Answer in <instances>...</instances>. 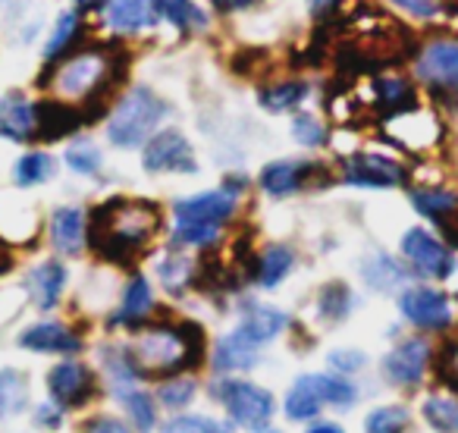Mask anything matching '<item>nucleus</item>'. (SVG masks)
<instances>
[{"instance_id":"obj_1","label":"nucleus","mask_w":458,"mask_h":433,"mask_svg":"<svg viewBox=\"0 0 458 433\" xmlns=\"http://www.w3.org/2000/svg\"><path fill=\"white\" fill-rule=\"evenodd\" d=\"M160 230V210L151 201L114 198L91 214V249L114 264H129L141 255Z\"/></svg>"},{"instance_id":"obj_2","label":"nucleus","mask_w":458,"mask_h":433,"mask_svg":"<svg viewBox=\"0 0 458 433\" xmlns=\"http://www.w3.org/2000/svg\"><path fill=\"white\" fill-rule=\"evenodd\" d=\"M129 358L139 377H176L198 368L204 355L201 327L189 324H154L135 336L129 345Z\"/></svg>"},{"instance_id":"obj_3","label":"nucleus","mask_w":458,"mask_h":433,"mask_svg":"<svg viewBox=\"0 0 458 433\" xmlns=\"http://www.w3.org/2000/svg\"><path fill=\"white\" fill-rule=\"evenodd\" d=\"M120 79V54L107 57L101 51H79L57 64L51 89L60 101H104Z\"/></svg>"},{"instance_id":"obj_4","label":"nucleus","mask_w":458,"mask_h":433,"mask_svg":"<svg viewBox=\"0 0 458 433\" xmlns=\"http://www.w3.org/2000/svg\"><path fill=\"white\" fill-rule=\"evenodd\" d=\"M233 214H236V195L226 189L182 198V201L173 204V216H176L173 239L179 245H198V249L214 245L216 236H220V226Z\"/></svg>"},{"instance_id":"obj_5","label":"nucleus","mask_w":458,"mask_h":433,"mask_svg":"<svg viewBox=\"0 0 458 433\" xmlns=\"http://www.w3.org/2000/svg\"><path fill=\"white\" fill-rule=\"evenodd\" d=\"M166 104L151 89H132L120 98L107 123V139L116 148H139L151 139L157 123L164 120Z\"/></svg>"},{"instance_id":"obj_6","label":"nucleus","mask_w":458,"mask_h":433,"mask_svg":"<svg viewBox=\"0 0 458 433\" xmlns=\"http://www.w3.org/2000/svg\"><path fill=\"white\" fill-rule=\"evenodd\" d=\"M214 393L226 405L229 418L249 430H264L274 418V395L249 380H223L214 386Z\"/></svg>"},{"instance_id":"obj_7","label":"nucleus","mask_w":458,"mask_h":433,"mask_svg":"<svg viewBox=\"0 0 458 433\" xmlns=\"http://www.w3.org/2000/svg\"><path fill=\"white\" fill-rule=\"evenodd\" d=\"M418 76L458 107V41H430L418 57Z\"/></svg>"},{"instance_id":"obj_8","label":"nucleus","mask_w":458,"mask_h":433,"mask_svg":"<svg viewBox=\"0 0 458 433\" xmlns=\"http://www.w3.org/2000/svg\"><path fill=\"white\" fill-rule=\"evenodd\" d=\"M141 166L148 173H195V154L185 135L179 129H164L154 132L145 141V154H141Z\"/></svg>"},{"instance_id":"obj_9","label":"nucleus","mask_w":458,"mask_h":433,"mask_svg":"<svg viewBox=\"0 0 458 433\" xmlns=\"http://www.w3.org/2000/svg\"><path fill=\"white\" fill-rule=\"evenodd\" d=\"M402 255L408 258V264L420 276H433V280H445L455 270L452 251L427 230H408L405 239H402Z\"/></svg>"},{"instance_id":"obj_10","label":"nucleus","mask_w":458,"mask_h":433,"mask_svg":"<svg viewBox=\"0 0 458 433\" xmlns=\"http://www.w3.org/2000/svg\"><path fill=\"white\" fill-rule=\"evenodd\" d=\"M399 308L414 327L420 330H443V327L452 324V305L443 293L427 286H414L405 289L399 299Z\"/></svg>"},{"instance_id":"obj_11","label":"nucleus","mask_w":458,"mask_h":433,"mask_svg":"<svg viewBox=\"0 0 458 433\" xmlns=\"http://www.w3.org/2000/svg\"><path fill=\"white\" fill-rule=\"evenodd\" d=\"M343 179L349 185H364V189H393L405 183V170L380 154H352L343 164Z\"/></svg>"},{"instance_id":"obj_12","label":"nucleus","mask_w":458,"mask_h":433,"mask_svg":"<svg viewBox=\"0 0 458 433\" xmlns=\"http://www.w3.org/2000/svg\"><path fill=\"white\" fill-rule=\"evenodd\" d=\"M47 389L60 408H79L95 395V374L79 361H60L47 374Z\"/></svg>"},{"instance_id":"obj_13","label":"nucleus","mask_w":458,"mask_h":433,"mask_svg":"<svg viewBox=\"0 0 458 433\" xmlns=\"http://www.w3.org/2000/svg\"><path fill=\"white\" fill-rule=\"evenodd\" d=\"M427 361H430V345L424 339H405L402 345H395L383 361V374L395 386H414L424 377Z\"/></svg>"},{"instance_id":"obj_14","label":"nucleus","mask_w":458,"mask_h":433,"mask_svg":"<svg viewBox=\"0 0 458 433\" xmlns=\"http://www.w3.org/2000/svg\"><path fill=\"white\" fill-rule=\"evenodd\" d=\"M0 135L10 141H29L38 135V110L20 91L0 98Z\"/></svg>"},{"instance_id":"obj_15","label":"nucleus","mask_w":458,"mask_h":433,"mask_svg":"<svg viewBox=\"0 0 458 433\" xmlns=\"http://www.w3.org/2000/svg\"><path fill=\"white\" fill-rule=\"evenodd\" d=\"M318 170L320 166L308 164V160H276V164H267L261 170V189L274 198H286L293 191L305 189Z\"/></svg>"},{"instance_id":"obj_16","label":"nucleus","mask_w":458,"mask_h":433,"mask_svg":"<svg viewBox=\"0 0 458 433\" xmlns=\"http://www.w3.org/2000/svg\"><path fill=\"white\" fill-rule=\"evenodd\" d=\"M20 345L29 352H51V355H72V352L82 349V339L72 330H66L57 320H47V324H35L29 327L20 336Z\"/></svg>"},{"instance_id":"obj_17","label":"nucleus","mask_w":458,"mask_h":433,"mask_svg":"<svg viewBox=\"0 0 458 433\" xmlns=\"http://www.w3.org/2000/svg\"><path fill=\"white\" fill-rule=\"evenodd\" d=\"M104 16H107V26L116 35H135L141 29H151L154 20H157L151 0H107Z\"/></svg>"},{"instance_id":"obj_18","label":"nucleus","mask_w":458,"mask_h":433,"mask_svg":"<svg viewBox=\"0 0 458 433\" xmlns=\"http://www.w3.org/2000/svg\"><path fill=\"white\" fill-rule=\"evenodd\" d=\"M85 214L79 208H57L51 214V242L60 255H79L85 249Z\"/></svg>"},{"instance_id":"obj_19","label":"nucleus","mask_w":458,"mask_h":433,"mask_svg":"<svg viewBox=\"0 0 458 433\" xmlns=\"http://www.w3.org/2000/svg\"><path fill=\"white\" fill-rule=\"evenodd\" d=\"M35 110H38V139H45V141L66 139V135L76 132L85 120V116L79 114V107H70L66 101H41V104H35Z\"/></svg>"},{"instance_id":"obj_20","label":"nucleus","mask_w":458,"mask_h":433,"mask_svg":"<svg viewBox=\"0 0 458 433\" xmlns=\"http://www.w3.org/2000/svg\"><path fill=\"white\" fill-rule=\"evenodd\" d=\"M258 355H261V343L251 339L249 333L239 327V330H233L229 336L220 339L214 361L220 370H249L258 364Z\"/></svg>"},{"instance_id":"obj_21","label":"nucleus","mask_w":458,"mask_h":433,"mask_svg":"<svg viewBox=\"0 0 458 433\" xmlns=\"http://www.w3.org/2000/svg\"><path fill=\"white\" fill-rule=\"evenodd\" d=\"M327 405L324 399V374H308L293 383L286 395V414L293 420H308Z\"/></svg>"},{"instance_id":"obj_22","label":"nucleus","mask_w":458,"mask_h":433,"mask_svg":"<svg viewBox=\"0 0 458 433\" xmlns=\"http://www.w3.org/2000/svg\"><path fill=\"white\" fill-rule=\"evenodd\" d=\"M64 286H66V270H64V264H60V261L38 264V267H35L32 274H29V280H26L29 295H32L35 305L45 308V311L57 305Z\"/></svg>"},{"instance_id":"obj_23","label":"nucleus","mask_w":458,"mask_h":433,"mask_svg":"<svg viewBox=\"0 0 458 433\" xmlns=\"http://www.w3.org/2000/svg\"><path fill=\"white\" fill-rule=\"evenodd\" d=\"M154 16L170 26H176L179 32H198L208 29V13L198 7L195 0H151Z\"/></svg>"},{"instance_id":"obj_24","label":"nucleus","mask_w":458,"mask_h":433,"mask_svg":"<svg viewBox=\"0 0 458 433\" xmlns=\"http://www.w3.org/2000/svg\"><path fill=\"white\" fill-rule=\"evenodd\" d=\"M289 318L280 311V308H270V305H249L242 314V330L249 333L251 339L258 343H267V339L280 336L286 330Z\"/></svg>"},{"instance_id":"obj_25","label":"nucleus","mask_w":458,"mask_h":433,"mask_svg":"<svg viewBox=\"0 0 458 433\" xmlns=\"http://www.w3.org/2000/svg\"><path fill=\"white\" fill-rule=\"evenodd\" d=\"M154 308V293L151 286H148L145 276H135L132 283L126 286V293H123V301H120V311L114 314V324H141V320L151 314Z\"/></svg>"},{"instance_id":"obj_26","label":"nucleus","mask_w":458,"mask_h":433,"mask_svg":"<svg viewBox=\"0 0 458 433\" xmlns=\"http://www.w3.org/2000/svg\"><path fill=\"white\" fill-rule=\"evenodd\" d=\"M308 98V82L301 79H283V82H274L267 89H261L258 101H261L264 110L270 114H286V110H295L301 101Z\"/></svg>"},{"instance_id":"obj_27","label":"nucleus","mask_w":458,"mask_h":433,"mask_svg":"<svg viewBox=\"0 0 458 433\" xmlns=\"http://www.w3.org/2000/svg\"><path fill=\"white\" fill-rule=\"evenodd\" d=\"M293 264H295L293 249H286V245H270V249L258 258L255 280L261 283L264 289H274V286H280V283L286 280L289 270H293Z\"/></svg>"},{"instance_id":"obj_28","label":"nucleus","mask_w":458,"mask_h":433,"mask_svg":"<svg viewBox=\"0 0 458 433\" xmlns=\"http://www.w3.org/2000/svg\"><path fill=\"white\" fill-rule=\"evenodd\" d=\"M82 38V16L79 13H64L54 26L51 38L45 45V60L47 64H60L64 57L72 54V45Z\"/></svg>"},{"instance_id":"obj_29","label":"nucleus","mask_w":458,"mask_h":433,"mask_svg":"<svg viewBox=\"0 0 458 433\" xmlns=\"http://www.w3.org/2000/svg\"><path fill=\"white\" fill-rule=\"evenodd\" d=\"M361 274H364V283H368L370 289H380V293H389V289L402 286L408 276L405 267L389 255H370L368 261L361 264Z\"/></svg>"},{"instance_id":"obj_30","label":"nucleus","mask_w":458,"mask_h":433,"mask_svg":"<svg viewBox=\"0 0 458 433\" xmlns=\"http://www.w3.org/2000/svg\"><path fill=\"white\" fill-rule=\"evenodd\" d=\"M374 91H377V104H380V110H386V114H402V110L414 107V89L405 79H393V76L377 79Z\"/></svg>"},{"instance_id":"obj_31","label":"nucleus","mask_w":458,"mask_h":433,"mask_svg":"<svg viewBox=\"0 0 458 433\" xmlns=\"http://www.w3.org/2000/svg\"><path fill=\"white\" fill-rule=\"evenodd\" d=\"M51 176H54V157L51 154H41V151L22 154L13 166V179H16V185H22V189L47 183Z\"/></svg>"},{"instance_id":"obj_32","label":"nucleus","mask_w":458,"mask_h":433,"mask_svg":"<svg viewBox=\"0 0 458 433\" xmlns=\"http://www.w3.org/2000/svg\"><path fill=\"white\" fill-rule=\"evenodd\" d=\"M411 204L424 216L445 220L452 210H458V195L455 191H443V189H418V191H411Z\"/></svg>"},{"instance_id":"obj_33","label":"nucleus","mask_w":458,"mask_h":433,"mask_svg":"<svg viewBox=\"0 0 458 433\" xmlns=\"http://www.w3.org/2000/svg\"><path fill=\"white\" fill-rule=\"evenodd\" d=\"M116 395H120V402L126 405L129 418H132V424L139 427L141 433L154 430V402L148 399L141 389H135L132 383H129V386H116Z\"/></svg>"},{"instance_id":"obj_34","label":"nucleus","mask_w":458,"mask_h":433,"mask_svg":"<svg viewBox=\"0 0 458 433\" xmlns=\"http://www.w3.org/2000/svg\"><path fill=\"white\" fill-rule=\"evenodd\" d=\"M424 418L437 433H458V399L433 395L424 402Z\"/></svg>"},{"instance_id":"obj_35","label":"nucleus","mask_w":458,"mask_h":433,"mask_svg":"<svg viewBox=\"0 0 458 433\" xmlns=\"http://www.w3.org/2000/svg\"><path fill=\"white\" fill-rule=\"evenodd\" d=\"M29 383L20 370H4L0 374V418H10L26 405Z\"/></svg>"},{"instance_id":"obj_36","label":"nucleus","mask_w":458,"mask_h":433,"mask_svg":"<svg viewBox=\"0 0 458 433\" xmlns=\"http://www.w3.org/2000/svg\"><path fill=\"white\" fill-rule=\"evenodd\" d=\"M157 274H160V283L166 286V293L179 295L189 283H195V264L185 255H170L160 261Z\"/></svg>"},{"instance_id":"obj_37","label":"nucleus","mask_w":458,"mask_h":433,"mask_svg":"<svg viewBox=\"0 0 458 433\" xmlns=\"http://www.w3.org/2000/svg\"><path fill=\"white\" fill-rule=\"evenodd\" d=\"M408 420H411L408 408L383 405V408H377V412L368 414V420H364V433H405Z\"/></svg>"},{"instance_id":"obj_38","label":"nucleus","mask_w":458,"mask_h":433,"mask_svg":"<svg viewBox=\"0 0 458 433\" xmlns=\"http://www.w3.org/2000/svg\"><path fill=\"white\" fill-rule=\"evenodd\" d=\"M320 318L324 320H343L352 311V293L345 283H330V286L320 289Z\"/></svg>"},{"instance_id":"obj_39","label":"nucleus","mask_w":458,"mask_h":433,"mask_svg":"<svg viewBox=\"0 0 458 433\" xmlns=\"http://www.w3.org/2000/svg\"><path fill=\"white\" fill-rule=\"evenodd\" d=\"M66 164L82 176H95L101 170V151L91 141H72L70 151H66Z\"/></svg>"},{"instance_id":"obj_40","label":"nucleus","mask_w":458,"mask_h":433,"mask_svg":"<svg viewBox=\"0 0 458 433\" xmlns=\"http://www.w3.org/2000/svg\"><path fill=\"white\" fill-rule=\"evenodd\" d=\"M293 135H295V141H299V145H305V148H318V145H324V141H327L324 123H320L318 116H311V114L295 116V120H293Z\"/></svg>"},{"instance_id":"obj_41","label":"nucleus","mask_w":458,"mask_h":433,"mask_svg":"<svg viewBox=\"0 0 458 433\" xmlns=\"http://www.w3.org/2000/svg\"><path fill=\"white\" fill-rule=\"evenodd\" d=\"M195 393H198L195 380H179V377H173V380H166L164 386H160L157 399L164 402L166 408H185L195 399Z\"/></svg>"},{"instance_id":"obj_42","label":"nucleus","mask_w":458,"mask_h":433,"mask_svg":"<svg viewBox=\"0 0 458 433\" xmlns=\"http://www.w3.org/2000/svg\"><path fill=\"white\" fill-rule=\"evenodd\" d=\"M324 399L327 405H336V408H349L355 402V386L343 377H330L324 374Z\"/></svg>"},{"instance_id":"obj_43","label":"nucleus","mask_w":458,"mask_h":433,"mask_svg":"<svg viewBox=\"0 0 458 433\" xmlns=\"http://www.w3.org/2000/svg\"><path fill=\"white\" fill-rule=\"evenodd\" d=\"M164 433H226V430L208 418H176L164 427Z\"/></svg>"},{"instance_id":"obj_44","label":"nucleus","mask_w":458,"mask_h":433,"mask_svg":"<svg viewBox=\"0 0 458 433\" xmlns=\"http://www.w3.org/2000/svg\"><path fill=\"white\" fill-rule=\"evenodd\" d=\"M393 7L405 10V13L418 16V20H430L439 13V0H389Z\"/></svg>"},{"instance_id":"obj_45","label":"nucleus","mask_w":458,"mask_h":433,"mask_svg":"<svg viewBox=\"0 0 458 433\" xmlns=\"http://www.w3.org/2000/svg\"><path fill=\"white\" fill-rule=\"evenodd\" d=\"M330 364H333V368L343 370V374H349V370L361 368V364H364V355H361V352H333V355H330Z\"/></svg>"},{"instance_id":"obj_46","label":"nucleus","mask_w":458,"mask_h":433,"mask_svg":"<svg viewBox=\"0 0 458 433\" xmlns=\"http://www.w3.org/2000/svg\"><path fill=\"white\" fill-rule=\"evenodd\" d=\"M85 433H132V430L116 418H95L89 427H85Z\"/></svg>"},{"instance_id":"obj_47","label":"nucleus","mask_w":458,"mask_h":433,"mask_svg":"<svg viewBox=\"0 0 458 433\" xmlns=\"http://www.w3.org/2000/svg\"><path fill=\"white\" fill-rule=\"evenodd\" d=\"M261 0H210V7L216 13H239V10H249V7H258Z\"/></svg>"},{"instance_id":"obj_48","label":"nucleus","mask_w":458,"mask_h":433,"mask_svg":"<svg viewBox=\"0 0 458 433\" xmlns=\"http://www.w3.org/2000/svg\"><path fill=\"white\" fill-rule=\"evenodd\" d=\"M35 424L38 427H60V405L51 402V405H41L38 414H35Z\"/></svg>"},{"instance_id":"obj_49","label":"nucleus","mask_w":458,"mask_h":433,"mask_svg":"<svg viewBox=\"0 0 458 433\" xmlns=\"http://www.w3.org/2000/svg\"><path fill=\"white\" fill-rule=\"evenodd\" d=\"M339 4H343V0H308V7H311V13L318 16V20L333 16L339 10Z\"/></svg>"},{"instance_id":"obj_50","label":"nucleus","mask_w":458,"mask_h":433,"mask_svg":"<svg viewBox=\"0 0 458 433\" xmlns=\"http://www.w3.org/2000/svg\"><path fill=\"white\" fill-rule=\"evenodd\" d=\"M104 4H107V0H76V7L82 10V13H91V10H104Z\"/></svg>"},{"instance_id":"obj_51","label":"nucleus","mask_w":458,"mask_h":433,"mask_svg":"<svg viewBox=\"0 0 458 433\" xmlns=\"http://www.w3.org/2000/svg\"><path fill=\"white\" fill-rule=\"evenodd\" d=\"M308 433H343V427H336V424H327V420H324V424H314Z\"/></svg>"},{"instance_id":"obj_52","label":"nucleus","mask_w":458,"mask_h":433,"mask_svg":"<svg viewBox=\"0 0 458 433\" xmlns=\"http://www.w3.org/2000/svg\"><path fill=\"white\" fill-rule=\"evenodd\" d=\"M452 358H455V370H458V345H455V352H452ZM455 386H458V380H455Z\"/></svg>"},{"instance_id":"obj_53","label":"nucleus","mask_w":458,"mask_h":433,"mask_svg":"<svg viewBox=\"0 0 458 433\" xmlns=\"http://www.w3.org/2000/svg\"><path fill=\"white\" fill-rule=\"evenodd\" d=\"M261 433H280V430H261Z\"/></svg>"}]
</instances>
